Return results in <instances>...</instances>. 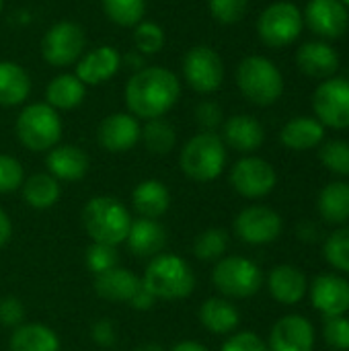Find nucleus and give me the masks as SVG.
<instances>
[{"instance_id": "nucleus-1", "label": "nucleus", "mask_w": 349, "mask_h": 351, "mask_svg": "<svg viewBox=\"0 0 349 351\" xmlns=\"http://www.w3.org/2000/svg\"><path fill=\"white\" fill-rule=\"evenodd\" d=\"M181 95V82L175 72L148 66L138 70L125 84L128 111L138 119H156L169 113Z\"/></svg>"}, {"instance_id": "nucleus-2", "label": "nucleus", "mask_w": 349, "mask_h": 351, "mask_svg": "<svg viewBox=\"0 0 349 351\" xmlns=\"http://www.w3.org/2000/svg\"><path fill=\"white\" fill-rule=\"evenodd\" d=\"M132 222L130 210L111 195H97L82 210V226L93 243L111 247L125 243Z\"/></svg>"}, {"instance_id": "nucleus-3", "label": "nucleus", "mask_w": 349, "mask_h": 351, "mask_svg": "<svg viewBox=\"0 0 349 351\" xmlns=\"http://www.w3.org/2000/svg\"><path fill=\"white\" fill-rule=\"evenodd\" d=\"M142 286L156 300H183L195 290V274L183 257L156 255L144 271Z\"/></svg>"}, {"instance_id": "nucleus-4", "label": "nucleus", "mask_w": 349, "mask_h": 351, "mask_svg": "<svg viewBox=\"0 0 349 351\" xmlns=\"http://www.w3.org/2000/svg\"><path fill=\"white\" fill-rule=\"evenodd\" d=\"M237 84L243 97L257 107H269L284 95V76L265 56L243 58L237 68Z\"/></svg>"}, {"instance_id": "nucleus-5", "label": "nucleus", "mask_w": 349, "mask_h": 351, "mask_svg": "<svg viewBox=\"0 0 349 351\" xmlns=\"http://www.w3.org/2000/svg\"><path fill=\"white\" fill-rule=\"evenodd\" d=\"M179 165L191 181L210 183L226 167V144L216 132H200L183 146Z\"/></svg>"}, {"instance_id": "nucleus-6", "label": "nucleus", "mask_w": 349, "mask_h": 351, "mask_svg": "<svg viewBox=\"0 0 349 351\" xmlns=\"http://www.w3.org/2000/svg\"><path fill=\"white\" fill-rule=\"evenodd\" d=\"M14 132L27 150L47 152L58 146L62 138V119L47 103H33L19 113Z\"/></svg>"}, {"instance_id": "nucleus-7", "label": "nucleus", "mask_w": 349, "mask_h": 351, "mask_svg": "<svg viewBox=\"0 0 349 351\" xmlns=\"http://www.w3.org/2000/svg\"><path fill=\"white\" fill-rule=\"evenodd\" d=\"M212 284L226 298H251L263 286V271L247 257H222L212 271Z\"/></svg>"}, {"instance_id": "nucleus-8", "label": "nucleus", "mask_w": 349, "mask_h": 351, "mask_svg": "<svg viewBox=\"0 0 349 351\" xmlns=\"http://www.w3.org/2000/svg\"><path fill=\"white\" fill-rule=\"evenodd\" d=\"M302 29H304L302 10L294 2H286V0L269 4L257 19L259 39L274 49L292 45L302 35Z\"/></svg>"}, {"instance_id": "nucleus-9", "label": "nucleus", "mask_w": 349, "mask_h": 351, "mask_svg": "<svg viewBox=\"0 0 349 351\" xmlns=\"http://www.w3.org/2000/svg\"><path fill=\"white\" fill-rule=\"evenodd\" d=\"M86 47L84 29L74 21H60L51 25L41 39V56L49 66L66 68L82 58Z\"/></svg>"}, {"instance_id": "nucleus-10", "label": "nucleus", "mask_w": 349, "mask_h": 351, "mask_svg": "<svg viewBox=\"0 0 349 351\" xmlns=\"http://www.w3.org/2000/svg\"><path fill=\"white\" fill-rule=\"evenodd\" d=\"M315 117L331 130H349V80L331 76L319 82L313 93Z\"/></svg>"}, {"instance_id": "nucleus-11", "label": "nucleus", "mask_w": 349, "mask_h": 351, "mask_svg": "<svg viewBox=\"0 0 349 351\" xmlns=\"http://www.w3.org/2000/svg\"><path fill=\"white\" fill-rule=\"evenodd\" d=\"M183 76L195 93H216L224 82V62L210 45H195L183 58Z\"/></svg>"}, {"instance_id": "nucleus-12", "label": "nucleus", "mask_w": 349, "mask_h": 351, "mask_svg": "<svg viewBox=\"0 0 349 351\" xmlns=\"http://www.w3.org/2000/svg\"><path fill=\"white\" fill-rule=\"evenodd\" d=\"M278 183L276 169L259 156H245L234 162L230 171V185L232 189L247 197V199H259L274 191Z\"/></svg>"}, {"instance_id": "nucleus-13", "label": "nucleus", "mask_w": 349, "mask_h": 351, "mask_svg": "<svg viewBox=\"0 0 349 351\" xmlns=\"http://www.w3.org/2000/svg\"><path fill=\"white\" fill-rule=\"evenodd\" d=\"M284 230L282 216L267 206H249L234 218V232L247 245H269Z\"/></svg>"}, {"instance_id": "nucleus-14", "label": "nucleus", "mask_w": 349, "mask_h": 351, "mask_svg": "<svg viewBox=\"0 0 349 351\" xmlns=\"http://www.w3.org/2000/svg\"><path fill=\"white\" fill-rule=\"evenodd\" d=\"M304 25L321 39H339L349 27V8L341 0H309L302 10Z\"/></svg>"}, {"instance_id": "nucleus-15", "label": "nucleus", "mask_w": 349, "mask_h": 351, "mask_svg": "<svg viewBox=\"0 0 349 351\" xmlns=\"http://www.w3.org/2000/svg\"><path fill=\"white\" fill-rule=\"evenodd\" d=\"M311 302L325 319L344 317L349 311V282L339 274H323L311 286Z\"/></svg>"}, {"instance_id": "nucleus-16", "label": "nucleus", "mask_w": 349, "mask_h": 351, "mask_svg": "<svg viewBox=\"0 0 349 351\" xmlns=\"http://www.w3.org/2000/svg\"><path fill=\"white\" fill-rule=\"evenodd\" d=\"M269 351H315V327L300 315L282 317L269 333Z\"/></svg>"}, {"instance_id": "nucleus-17", "label": "nucleus", "mask_w": 349, "mask_h": 351, "mask_svg": "<svg viewBox=\"0 0 349 351\" xmlns=\"http://www.w3.org/2000/svg\"><path fill=\"white\" fill-rule=\"evenodd\" d=\"M142 125L132 113H111L107 115L97 132L99 144L107 152H128L140 142Z\"/></svg>"}, {"instance_id": "nucleus-18", "label": "nucleus", "mask_w": 349, "mask_h": 351, "mask_svg": "<svg viewBox=\"0 0 349 351\" xmlns=\"http://www.w3.org/2000/svg\"><path fill=\"white\" fill-rule=\"evenodd\" d=\"M296 66L311 78H331L339 70V53L325 39L306 41L296 51Z\"/></svg>"}, {"instance_id": "nucleus-19", "label": "nucleus", "mask_w": 349, "mask_h": 351, "mask_svg": "<svg viewBox=\"0 0 349 351\" xmlns=\"http://www.w3.org/2000/svg\"><path fill=\"white\" fill-rule=\"evenodd\" d=\"M121 66V56L111 45H101L86 51L76 62V76L84 86H97L111 80Z\"/></svg>"}, {"instance_id": "nucleus-20", "label": "nucleus", "mask_w": 349, "mask_h": 351, "mask_svg": "<svg viewBox=\"0 0 349 351\" xmlns=\"http://www.w3.org/2000/svg\"><path fill=\"white\" fill-rule=\"evenodd\" d=\"M267 290L280 304L294 306L304 300L309 292V282L302 269L290 263L276 265L267 276Z\"/></svg>"}, {"instance_id": "nucleus-21", "label": "nucleus", "mask_w": 349, "mask_h": 351, "mask_svg": "<svg viewBox=\"0 0 349 351\" xmlns=\"http://www.w3.org/2000/svg\"><path fill=\"white\" fill-rule=\"evenodd\" d=\"M222 140L226 146L234 148L237 152L251 154L259 150L265 142V130L259 119L251 115H232L224 121Z\"/></svg>"}, {"instance_id": "nucleus-22", "label": "nucleus", "mask_w": 349, "mask_h": 351, "mask_svg": "<svg viewBox=\"0 0 349 351\" xmlns=\"http://www.w3.org/2000/svg\"><path fill=\"white\" fill-rule=\"evenodd\" d=\"M45 167L58 181H80L88 171V156L74 144H62L47 150Z\"/></svg>"}, {"instance_id": "nucleus-23", "label": "nucleus", "mask_w": 349, "mask_h": 351, "mask_svg": "<svg viewBox=\"0 0 349 351\" xmlns=\"http://www.w3.org/2000/svg\"><path fill=\"white\" fill-rule=\"evenodd\" d=\"M140 288H142V280L123 267H113L109 271L95 276V292L99 298L107 302L130 304V300L138 294Z\"/></svg>"}, {"instance_id": "nucleus-24", "label": "nucleus", "mask_w": 349, "mask_h": 351, "mask_svg": "<svg viewBox=\"0 0 349 351\" xmlns=\"http://www.w3.org/2000/svg\"><path fill=\"white\" fill-rule=\"evenodd\" d=\"M125 245L136 257H156L167 247V230L156 220L138 218L132 222Z\"/></svg>"}, {"instance_id": "nucleus-25", "label": "nucleus", "mask_w": 349, "mask_h": 351, "mask_svg": "<svg viewBox=\"0 0 349 351\" xmlns=\"http://www.w3.org/2000/svg\"><path fill=\"white\" fill-rule=\"evenodd\" d=\"M325 140V125L317 117H294L290 119L282 132H280V142L288 150H313L321 146Z\"/></svg>"}, {"instance_id": "nucleus-26", "label": "nucleus", "mask_w": 349, "mask_h": 351, "mask_svg": "<svg viewBox=\"0 0 349 351\" xmlns=\"http://www.w3.org/2000/svg\"><path fill=\"white\" fill-rule=\"evenodd\" d=\"M132 204H134V210L140 214V218L156 220L167 214L171 206V193L163 181L146 179L134 189Z\"/></svg>"}, {"instance_id": "nucleus-27", "label": "nucleus", "mask_w": 349, "mask_h": 351, "mask_svg": "<svg viewBox=\"0 0 349 351\" xmlns=\"http://www.w3.org/2000/svg\"><path fill=\"white\" fill-rule=\"evenodd\" d=\"M200 323L214 335H230L241 323L239 308L226 298H208L200 306Z\"/></svg>"}, {"instance_id": "nucleus-28", "label": "nucleus", "mask_w": 349, "mask_h": 351, "mask_svg": "<svg viewBox=\"0 0 349 351\" xmlns=\"http://www.w3.org/2000/svg\"><path fill=\"white\" fill-rule=\"evenodd\" d=\"M319 216L327 224L344 226L349 222V183L348 181H331L325 185L317 197Z\"/></svg>"}, {"instance_id": "nucleus-29", "label": "nucleus", "mask_w": 349, "mask_h": 351, "mask_svg": "<svg viewBox=\"0 0 349 351\" xmlns=\"http://www.w3.org/2000/svg\"><path fill=\"white\" fill-rule=\"evenodd\" d=\"M8 348L10 351H60V339L53 329L41 323H23L14 327Z\"/></svg>"}, {"instance_id": "nucleus-30", "label": "nucleus", "mask_w": 349, "mask_h": 351, "mask_svg": "<svg viewBox=\"0 0 349 351\" xmlns=\"http://www.w3.org/2000/svg\"><path fill=\"white\" fill-rule=\"evenodd\" d=\"M31 93V78L25 68L10 60L0 62V105L16 107L27 101Z\"/></svg>"}, {"instance_id": "nucleus-31", "label": "nucleus", "mask_w": 349, "mask_h": 351, "mask_svg": "<svg viewBox=\"0 0 349 351\" xmlns=\"http://www.w3.org/2000/svg\"><path fill=\"white\" fill-rule=\"evenodd\" d=\"M86 97V86L76 74H60L45 88V103L56 111L76 109Z\"/></svg>"}, {"instance_id": "nucleus-32", "label": "nucleus", "mask_w": 349, "mask_h": 351, "mask_svg": "<svg viewBox=\"0 0 349 351\" xmlns=\"http://www.w3.org/2000/svg\"><path fill=\"white\" fill-rule=\"evenodd\" d=\"M23 199L29 208L35 210H47L58 204L62 189L56 177L49 173H35L27 181H23Z\"/></svg>"}, {"instance_id": "nucleus-33", "label": "nucleus", "mask_w": 349, "mask_h": 351, "mask_svg": "<svg viewBox=\"0 0 349 351\" xmlns=\"http://www.w3.org/2000/svg\"><path fill=\"white\" fill-rule=\"evenodd\" d=\"M140 140L144 142L146 150L152 154H167L175 148L177 144V132L173 128V123H169L163 117L156 119H148L146 125L142 128Z\"/></svg>"}, {"instance_id": "nucleus-34", "label": "nucleus", "mask_w": 349, "mask_h": 351, "mask_svg": "<svg viewBox=\"0 0 349 351\" xmlns=\"http://www.w3.org/2000/svg\"><path fill=\"white\" fill-rule=\"evenodd\" d=\"M107 19L119 27H136L144 21L146 0H101Z\"/></svg>"}, {"instance_id": "nucleus-35", "label": "nucleus", "mask_w": 349, "mask_h": 351, "mask_svg": "<svg viewBox=\"0 0 349 351\" xmlns=\"http://www.w3.org/2000/svg\"><path fill=\"white\" fill-rule=\"evenodd\" d=\"M228 249V232L224 228H208L204 230L195 243H193V253L202 261H220Z\"/></svg>"}, {"instance_id": "nucleus-36", "label": "nucleus", "mask_w": 349, "mask_h": 351, "mask_svg": "<svg viewBox=\"0 0 349 351\" xmlns=\"http://www.w3.org/2000/svg\"><path fill=\"white\" fill-rule=\"evenodd\" d=\"M323 255L333 269L349 274V226H341L327 237Z\"/></svg>"}, {"instance_id": "nucleus-37", "label": "nucleus", "mask_w": 349, "mask_h": 351, "mask_svg": "<svg viewBox=\"0 0 349 351\" xmlns=\"http://www.w3.org/2000/svg\"><path fill=\"white\" fill-rule=\"evenodd\" d=\"M319 158L325 169L333 175L349 177V142L346 140H327L321 144Z\"/></svg>"}, {"instance_id": "nucleus-38", "label": "nucleus", "mask_w": 349, "mask_h": 351, "mask_svg": "<svg viewBox=\"0 0 349 351\" xmlns=\"http://www.w3.org/2000/svg\"><path fill=\"white\" fill-rule=\"evenodd\" d=\"M136 49L144 56H154L165 47V31L154 21H142L134 29Z\"/></svg>"}, {"instance_id": "nucleus-39", "label": "nucleus", "mask_w": 349, "mask_h": 351, "mask_svg": "<svg viewBox=\"0 0 349 351\" xmlns=\"http://www.w3.org/2000/svg\"><path fill=\"white\" fill-rule=\"evenodd\" d=\"M117 263H119V255H117V249L111 245L93 243L86 249V265L95 276L117 267Z\"/></svg>"}, {"instance_id": "nucleus-40", "label": "nucleus", "mask_w": 349, "mask_h": 351, "mask_svg": "<svg viewBox=\"0 0 349 351\" xmlns=\"http://www.w3.org/2000/svg\"><path fill=\"white\" fill-rule=\"evenodd\" d=\"M210 14L222 25L239 23L249 8V0H208Z\"/></svg>"}, {"instance_id": "nucleus-41", "label": "nucleus", "mask_w": 349, "mask_h": 351, "mask_svg": "<svg viewBox=\"0 0 349 351\" xmlns=\"http://www.w3.org/2000/svg\"><path fill=\"white\" fill-rule=\"evenodd\" d=\"M23 179H25L23 165L14 156L0 152V193L16 191L23 185Z\"/></svg>"}, {"instance_id": "nucleus-42", "label": "nucleus", "mask_w": 349, "mask_h": 351, "mask_svg": "<svg viewBox=\"0 0 349 351\" xmlns=\"http://www.w3.org/2000/svg\"><path fill=\"white\" fill-rule=\"evenodd\" d=\"M323 337H325L329 348L339 351H349V319H346V317L325 319Z\"/></svg>"}, {"instance_id": "nucleus-43", "label": "nucleus", "mask_w": 349, "mask_h": 351, "mask_svg": "<svg viewBox=\"0 0 349 351\" xmlns=\"http://www.w3.org/2000/svg\"><path fill=\"white\" fill-rule=\"evenodd\" d=\"M222 351H269L265 341L253 333V331H241V333H234L230 335L224 346H222Z\"/></svg>"}, {"instance_id": "nucleus-44", "label": "nucleus", "mask_w": 349, "mask_h": 351, "mask_svg": "<svg viewBox=\"0 0 349 351\" xmlns=\"http://www.w3.org/2000/svg\"><path fill=\"white\" fill-rule=\"evenodd\" d=\"M195 121L204 128V132H214L218 125L224 123L222 107L214 101H204L195 107Z\"/></svg>"}, {"instance_id": "nucleus-45", "label": "nucleus", "mask_w": 349, "mask_h": 351, "mask_svg": "<svg viewBox=\"0 0 349 351\" xmlns=\"http://www.w3.org/2000/svg\"><path fill=\"white\" fill-rule=\"evenodd\" d=\"M25 321V306L14 296L0 298V325L4 327H19Z\"/></svg>"}, {"instance_id": "nucleus-46", "label": "nucleus", "mask_w": 349, "mask_h": 351, "mask_svg": "<svg viewBox=\"0 0 349 351\" xmlns=\"http://www.w3.org/2000/svg\"><path fill=\"white\" fill-rule=\"evenodd\" d=\"M91 337L101 348H111L115 343V329L109 321H97L91 329Z\"/></svg>"}, {"instance_id": "nucleus-47", "label": "nucleus", "mask_w": 349, "mask_h": 351, "mask_svg": "<svg viewBox=\"0 0 349 351\" xmlns=\"http://www.w3.org/2000/svg\"><path fill=\"white\" fill-rule=\"evenodd\" d=\"M154 302H156V298L142 286V288L138 290V294L130 300V306L136 308V311H148V308L154 306Z\"/></svg>"}, {"instance_id": "nucleus-48", "label": "nucleus", "mask_w": 349, "mask_h": 351, "mask_svg": "<svg viewBox=\"0 0 349 351\" xmlns=\"http://www.w3.org/2000/svg\"><path fill=\"white\" fill-rule=\"evenodd\" d=\"M10 234H12V224H10V218L8 214L0 208V249L10 241Z\"/></svg>"}, {"instance_id": "nucleus-49", "label": "nucleus", "mask_w": 349, "mask_h": 351, "mask_svg": "<svg viewBox=\"0 0 349 351\" xmlns=\"http://www.w3.org/2000/svg\"><path fill=\"white\" fill-rule=\"evenodd\" d=\"M171 351H210L204 343L200 341H179L177 346H173Z\"/></svg>"}, {"instance_id": "nucleus-50", "label": "nucleus", "mask_w": 349, "mask_h": 351, "mask_svg": "<svg viewBox=\"0 0 349 351\" xmlns=\"http://www.w3.org/2000/svg\"><path fill=\"white\" fill-rule=\"evenodd\" d=\"M136 351H165V348L158 343H142L140 348H136Z\"/></svg>"}, {"instance_id": "nucleus-51", "label": "nucleus", "mask_w": 349, "mask_h": 351, "mask_svg": "<svg viewBox=\"0 0 349 351\" xmlns=\"http://www.w3.org/2000/svg\"><path fill=\"white\" fill-rule=\"evenodd\" d=\"M128 62H130V66H132V68H138V70H142V68H144V66H142V64H144V60H142L140 56H128Z\"/></svg>"}, {"instance_id": "nucleus-52", "label": "nucleus", "mask_w": 349, "mask_h": 351, "mask_svg": "<svg viewBox=\"0 0 349 351\" xmlns=\"http://www.w3.org/2000/svg\"><path fill=\"white\" fill-rule=\"evenodd\" d=\"M2 8H4V0H0V12H2Z\"/></svg>"}, {"instance_id": "nucleus-53", "label": "nucleus", "mask_w": 349, "mask_h": 351, "mask_svg": "<svg viewBox=\"0 0 349 351\" xmlns=\"http://www.w3.org/2000/svg\"><path fill=\"white\" fill-rule=\"evenodd\" d=\"M341 2H344V4H346V6L349 8V0H341Z\"/></svg>"}]
</instances>
